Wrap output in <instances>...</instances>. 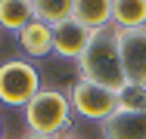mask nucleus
Wrapping results in <instances>:
<instances>
[{
  "label": "nucleus",
  "mask_w": 146,
  "mask_h": 139,
  "mask_svg": "<svg viewBox=\"0 0 146 139\" xmlns=\"http://www.w3.org/2000/svg\"><path fill=\"white\" fill-rule=\"evenodd\" d=\"M118 111H146V87L143 83H124L118 90Z\"/></svg>",
  "instance_id": "ddd939ff"
},
{
  "label": "nucleus",
  "mask_w": 146,
  "mask_h": 139,
  "mask_svg": "<svg viewBox=\"0 0 146 139\" xmlns=\"http://www.w3.org/2000/svg\"><path fill=\"white\" fill-rule=\"evenodd\" d=\"M72 19L90 31L109 28L112 25V0H72Z\"/></svg>",
  "instance_id": "6e6552de"
},
{
  "label": "nucleus",
  "mask_w": 146,
  "mask_h": 139,
  "mask_svg": "<svg viewBox=\"0 0 146 139\" xmlns=\"http://www.w3.org/2000/svg\"><path fill=\"white\" fill-rule=\"evenodd\" d=\"M16 37H19L22 50L28 56H34V59H44V56L53 53V28L44 25V22H37V19H31Z\"/></svg>",
  "instance_id": "1a4fd4ad"
},
{
  "label": "nucleus",
  "mask_w": 146,
  "mask_h": 139,
  "mask_svg": "<svg viewBox=\"0 0 146 139\" xmlns=\"http://www.w3.org/2000/svg\"><path fill=\"white\" fill-rule=\"evenodd\" d=\"M118 56H121V71L127 83H143L146 87V28L118 31Z\"/></svg>",
  "instance_id": "39448f33"
},
{
  "label": "nucleus",
  "mask_w": 146,
  "mask_h": 139,
  "mask_svg": "<svg viewBox=\"0 0 146 139\" xmlns=\"http://www.w3.org/2000/svg\"><path fill=\"white\" fill-rule=\"evenodd\" d=\"M0 139H3V124H0Z\"/></svg>",
  "instance_id": "dca6fc26"
},
{
  "label": "nucleus",
  "mask_w": 146,
  "mask_h": 139,
  "mask_svg": "<svg viewBox=\"0 0 146 139\" xmlns=\"http://www.w3.org/2000/svg\"><path fill=\"white\" fill-rule=\"evenodd\" d=\"M90 37H93V31L84 25H78L75 19H68V22H62V25L53 28V53L62 56V59H81L84 50H87Z\"/></svg>",
  "instance_id": "423d86ee"
},
{
  "label": "nucleus",
  "mask_w": 146,
  "mask_h": 139,
  "mask_svg": "<svg viewBox=\"0 0 146 139\" xmlns=\"http://www.w3.org/2000/svg\"><path fill=\"white\" fill-rule=\"evenodd\" d=\"M103 139H146V111H115L100 127Z\"/></svg>",
  "instance_id": "0eeeda50"
},
{
  "label": "nucleus",
  "mask_w": 146,
  "mask_h": 139,
  "mask_svg": "<svg viewBox=\"0 0 146 139\" xmlns=\"http://www.w3.org/2000/svg\"><path fill=\"white\" fill-rule=\"evenodd\" d=\"M68 102H72V111L81 114L84 121H100L103 124L118 111V93L78 77L68 87Z\"/></svg>",
  "instance_id": "20e7f679"
},
{
  "label": "nucleus",
  "mask_w": 146,
  "mask_h": 139,
  "mask_svg": "<svg viewBox=\"0 0 146 139\" xmlns=\"http://www.w3.org/2000/svg\"><path fill=\"white\" fill-rule=\"evenodd\" d=\"M40 93V74L25 59H9L0 65V105L25 108Z\"/></svg>",
  "instance_id": "7ed1b4c3"
},
{
  "label": "nucleus",
  "mask_w": 146,
  "mask_h": 139,
  "mask_svg": "<svg viewBox=\"0 0 146 139\" xmlns=\"http://www.w3.org/2000/svg\"><path fill=\"white\" fill-rule=\"evenodd\" d=\"M59 139H81V136H75V133H62Z\"/></svg>",
  "instance_id": "2eb2a0df"
},
{
  "label": "nucleus",
  "mask_w": 146,
  "mask_h": 139,
  "mask_svg": "<svg viewBox=\"0 0 146 139\" xmlns=\"http://www.w3.org/2000/svg\"><path fill=\"white\" fill-rule=\"evenodd\" d=\"M28 6H31V19L50 28L72 19V0H28Z\"/></svg>",
  "instance_id": "9b49d317"
},
{
  "label": "nucleus",
  "mask_w": 146,
  "mask_h": 139,
  "mask_svg": "<svg viewBox=\"0 0 146 139\" xmlns=\"http://www.w3.org/2000/svg\"><path fill=\"white\" fill-rule=\"evenodd\" d=\"M22 139H56V136H40V133H28V130H25Z\"/></svg>",
  "instance_id": "4468645a"
},
{
  "label": "nucleus",
  "mask_w": 146,
  "mask_h": 139,
  "mask_svg": "<svg viewBox=\"0 0 146 139\" xmlns=\"http://www.w3.org/2000/svg\"><path fill=\"white\" fill-rule=\"evenodd\" d=\"M28 22H31V6H28V0H0V28L19 34Z\"/></svg>",
  "instance_id": "f8f14e48"
},
{
  "label": "nucleus",
  "mask_w": 146,
  "mask_h": 139,
  "mask_svg": "<svg viewBox=\"0 0 146 139\" xmlns=\"http://www.w3.org/2000/svg\"><path fill=\"white\" fill-rule=\"evenodd\" d=\"M78 71L90 83H100L106 90H121L124 87V71H121V56H118V34L115 28H100L93 31L84 56L78 59Z\"/></svg>",
  "instance_id": "f257e3e1"
},
{
  "label": "nucleus",
  "mask_w": 146,
  "mask_h": 139,
  "mask_svg": "<svg viewBox=\"0 0 146 139\" xmlns=\"http://www.w3.org/2000/svg\"><path fill=\"white\" fill-rule=\"evenodd\" d=\"M25 127L28 133H40V136H62L72 127V102L68 93L53 90V87H40V93L25 105Z\"/></svg>",
  "instance_id": "f03ea898"
},
{
  "label": "nucleus",
  "mask_w": 146,
  "mask_h": 139,
  "mask_svg": "<svg viewBox=\"0 0 146 139\" xmlns=\"http://www.w3.org/2000/svg\"><path fill=\"white\" fill-rule=\"evenodd\" d=\"M112 28H146V0H112Z\"/></svg>",
  "instance_id": "9d476101"
}]
</instances>
